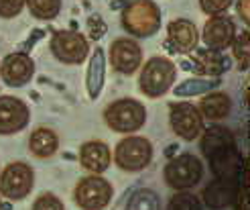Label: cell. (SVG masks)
I'll return each instance as SVG.
<instances>
[{"label":"cell","instance_id":"1f68e13d","mask_svg":"<svg viewBox=\"0 0 250 210\" xmlns=\"http://www.w3.org/2000/svg\"><path fill=\"white\" fill-rule=\"evenodd\" d=\"M238 15L240 19L248 24L250 23V15H248V0H238Z\"/></svg>","mask_w":250,"mask_h":210},{"label":"cell","instance_id":"ac0fdd59","mask_svg":"<svg viewBox=\"0 0 250 210\" xmlns=\"http://www.w3.org/2000/svg\"><path fill=\"white\" fill-rule=\"evenodd\" d=\"M57 147H59L57 135L51 129H47V127L35 129L31 133V137H29V151L35 157H39V159H47V157L55 155Z\"/></svg>","mask_w":250,"mask_h":210},{"label":"cell","instance_id":"cb8c5ba5","mask_svg":"<svg viewBox=\"0 0 250 210\" xmlns=\"http://www.w3.org/2000/svg\"><path fill=\"white\" fill-rule=\"evenodd\" d=\"M126 210H161L159 196L153 190H136L126 204Z\"/></svg>","mask_w":250,"mask_h":210},{"label":"cell","instance_id":"30bf717a","mask_svg":"<svg viewBox=\"0 0 250 210\" xmlns=\"http://www.w3.org/2000/svg\"><path fill=\"white\" fill-rule=\"evenodd\" d=\"M209 167L214 171L216 180H226V182H238L242 169H244V157L236 149V145H226L220 149L211 151L208 155Z\"/></svg>","mask_w":250,"mask_h":210},{"label":"cell","instance_id":"5b68a950","mask_svg":"<svg viewBox=\"0 0 250 210\" xmlns=\"http://www.w3.org/2000/svg\"><path fill=\"white\" fill-rule=\"evenodd\" d=\"M153 159V145L146 137L128 135L114 149V162L124 171H141Z\"/></svg>","mask_w":250,"mask_h":210},{"label":"cell","instance_id":"8fae6325","mask_svg":"<svg viewBox=\"0 0 250 210\" xmlns=\"http://www.w3.org/2000/svg\"><path fill=\"white\" fill-rule=\"evenodd\" d=\"M110 64L118 73L130 76L143 64V49L130 37H120L110 45Z\"/></svg>","mask_w":250,"mask_h":210},{"label":"cell","instance_id":"ffe728a7","mask_svg":"<svg viewBox=\"0 0 250 210\" xmlns=\"http://www.w3.org/2000/svg\"><path fill=\"white\" fill-rule=\"evenodd\" d=\"M104 68H106V59H104V51L102 49H96L92 53L90 59V68H87V94L90 98H98L100 92H102V86H104Z\"/></svg>","mask_w":250,"mask_h":210},{"label":"cell","instance_id":"2e32d148","mask_svg":"<svg viewBox=\"0 0 250 210\" xmlns=\"http://www.w3.org/2000/svg\"><path fill=\"white\" fill-rule=\"evenodd\" d=\"M80 163L92 174H104L112 163V151L102 141H87L80 147Z\"/></svg>","mask_w":250,"mask_h":210},{"label":"cell","instance_id":"d6a6232c","mask_svg":"<svg viewBox=\"0 0 250 210\" xmlns=\"http://www.w3.org/2000/svg\"><path fill=\"white\" fill-rule=\"evenodd\" d=\"M0 210H2V200H0Z\"/></svg>","mask_w":250,"mask_h":210},{"label":"cell","instance_id":"7c38bea8","mask_svg":"<svg viewBox=\"0 0 250 210\" xmlns=\"http://www.w3.org/2000/svg\"><path fill=\"white\" fill-rule=\"evenodd\" d=\"M35 73V61L27 53H10L0 66V78L10 88H22Z\"/></svg>","mask_w":250,"mask_h":210},{"label":"cell","instance_id":"7a4b0ae2","mask_svg":"<svg viewBox=\"0 0 250 210\" xmlns=\"http://www.w3.org/2000/svg\"><path fill=\"white\" fill-rule=\"evenodd\" d=\"M104 120L114 133L130 135L145 127L146 108L134 98H120V100H114L106 106Z\"/></svg>","mask_w":250,"mask_h":210},{"label":"cell","instance_id":"277c9868","mask_svg":"<svg viewBox=\"0 0 250 210\" xmlns=\"http://www.w3.org/2000/svg\"><path fill=\"white\" fill-rule=\"evenodd\" d=\"M165 182L167 186L173 188V190H191L193 186H197L199 180L204 176V165L202 162L191 155V153H183V155H177L173 157L171 162L165 165Z\"/></svg>","mask_w":250,"mask_h":210},{"label":"cell","instance_id":"484cf974","mask_svg":"<svg viewBox=\"0 0 250 210\" xmlns=\"http://www.w3.org/2000/svg\"><path fill=\"white\" fill-rule=\"evenodd\" d=\"M250 33L244 31L240 35H234V39L230 43V47L234 49V57L238 59V64H240V70H248V59H250Z\"/></svg>","mask_w":250,"mask_h":210},{"label":"cell","instance_id":"ba28073f","mask_svg":"<svg viewBox=\"0 0 250 210\" xmlns=\"http://www.w3.org/2000/svg\"><path fill=\"white\" fill-rule=\"evenodd\" d=\"M90 45L78 31H57L51 39V53L67 66H78L87 57Z\"/></svg>","mask_w":250,"mask_h":210},{"label":"cell","instance_id":"52a82bcc","mask_svg":"<svg viewBox=\"0 0 250 210\" xmlns=\"http://www.w3.org/2000/svg\"><path fill=\"white\" fill-rule=\"evenodd\" d=\"M112 186L110 182L100 178L98 174L82 178L73 192V200L82 210H104L112 200Z\"/></svg>","mask_w":250,"mask_h":210},{"label":"cell","instance_id":"4316f807","mask_svg":"<svg viewBox=\"0 0 250 210\" xmlns=\"http://www.w3.org/2000/svg\"><path fill=\"white\" fill-rule=\"evenodd\" d=\"M167 210H202V202H199V198L195 194L181 190L169 200Z\"/></svg>","mask_w":250,"mask_h":210},{"label":"cell","instance_id":"603a6c76","mask_svg":"<svg viewBox=\"0 0 250 210\" xmlns=\"http://www.w3.org/2000/svg\"><path fill=\"white\" fill-rule=\"evenodd\" d=\"M24 4L35 19L43 21H53L61 10V0H24Z\"/></svg>","mask_w":250,"mask_h":210},{"label":"cell","instance_id":"f546056e","mask_svg":"<svg viewBox=\"0 0 250 210\" xmlns=\"http://www.w3.org/2000/svg\"><path fill=\"white\" fill-rule=\"evenodd\" d=\"M24 0H0V19H15L21 15Z\"/></svg>","mask_w":250,"mask_h":210},{"label":"cell","instance_id":"8992f818","mask_svg":"<svg viewBox=\"0 0 250 210\" xmlns=\"http://www.w3.org/2000/svg\"><path fill=\"white\" fill-rule=\"evenodd\" d=\"M33 186H35V171L29 163L22 162L8 163L2 169V174H0V194L12 202L24 200L33 192Z\"/></svg>","mask_w":250,"mask_h":210},{"label":"cell","instance_id":"f1b7e54d","mask_svg":"<svg viewBox=\"0 0 250 210\" xmlns=\"http://www.w3.org/2000/svg\"><path fill=\"white\" fill-rule=\"evenodd\" d=\"M33 210H65V206H63V202L57 198V196L43 194V196H39V198L35 200Z\"/></svg>","mask_w":250,"mask_h":210},{"label":"cell","instance_id":"4fadbf2b","mask_svg":"<svg viewBox=\"0 0 250 210\" xmlns=\"http://www.w3.org/2000/svg\"><path fill=\"white\" fill-rule=\"evenodd\" d=\"M29 125V106L21 98L0 96V135H15Z\"/></svg>","mask_w":250,"mask_h":210},{"label":"cell","instance_id":"6da1fadb","mask_svg":"<svg viewBox=\"0 0 250 210\" xmlns=\"http://www.w3.org/2000/svg\"><path fill=\"white\" fill-rule=\"evenodd\" d=\"M122 27L139 39L153 37L161 29V10L153 0H128L122 8Z\"/></svg>","mask_w":250,"mask_h":210},{"label":"cell","instance_id":"44dd1931","mask_svg":"<svg viewBox=\"0 0 250 210\" xmlns=\"http://www.w3.org/2000/svg\"><path fill=\"white\" fill-rule=\"evenodd\" d=\"M202 137V147L204 155L208 157L211 151L220 149V147H226V145H236L234 143V135L226 129V127H209V129H204V133L199 135Z\"/></svg>","mask_w":250,"mask_h":210},{"label":"cell","instance_id":"83f0119b","mask_svg":"<svg viewBox=\"0 0 250 210\" xmlns=\"http://www.w3.org/2000/svg\"><path fill=\"white\" fill-rule=\"evenodd\" d=\"M232 4H234V0H199V6H202V10L209 17L224 15Z\"/></svg>","mask_w":250,"mask_h":210},{"label":"cell","instance_id":"d4e9b609","mask_svg":"<svg viewBox=\"0 0 250 210\" xmlns=\"http://www.w3.org/2000/svg\"><path fill=\"white\" fill-rule=\"evenodd\" d=\"M220 82L218 80H185L179 86H175V94L177 96H197V94H208L216 88Z\"/></svg>","mask_w":250,"mask_h":210},{"label":"cell","instance_id":"5bb4252c","mask_svg":"<svg viewBox=\"0 0 250 210\" xmlns=\"http://www.w3.org/2000/svg\"><path fill=\"white\" fill-rule=\"evenodd\" d=\"M204 43L208 45V49H214V51H224L228 49L234 35H236V24L230 17H224V15H216L211 17L206 27H204Z\"/></svg>","mask_w":250,"mask_h":210},{"label":"cell","instance_id":"3957f363","mask_svg":"<svg viewBox=\"0 0 250 210\" xmlns=\"http://www.w3.org/2000/svg\"><path fill=\"white\" fill-rule=\"evenodd\" d=\"M177 78L173 61L167 57H151L141 70L139 88L146 98H161L165 96Z\"/></svg>","mask_w":250,"mask_h":210},{"label":"cell","instance_id":"9c48e42d","mask_svg":"<svg viewBox=\"0 0 250 210\" xmlns=\"http://www.w3.org/2000/svg\"><path fill=\"white\" fill-rule=\"evenodd\" d=\"M169 122H171L173 133L185 141H193L204 133V117L197 110V106L189 102L171 104Z\"/></svg>","mask_w":250,"mask_h":210},{"label":"cell","instance_id":"9a60e30c","mask_svg":"<svg viewBox=\"0 0 250 210\" xmlns=\"http://www.w3.org/2000/svg\"><path fill=\"white\" fill-rule=\"evenodd\" d=\"M199 31L195 23L187 19H175L167 27V45L175 53H189L197 47Z\"/></svg>","mask_w":250,"mask_h":210},{"label":"cell","instance_id":"4dcf8cb0","mask_svg":"<svg viewBox=\"0 0 250 210\" xmlns=\"http://www.w3.org/2000/svg\"><path fill=\"white\" fill-rule=\"evenodd\" d=\"M104 33H106V24L102 23V19L92 17L90 19V35L94 37V39H100V37H104Z\"/></svg>","mask_w":250,"mask_h":210},{"label":"cell","instance_id":"7402d4cb","mask_svg":"<svg viewBox=\"0 0 250 210\" xmlns=\"http://www.w3.org/2000/svg\"><path fill=\"white\" fill-rule=\"evenodd\" d=\"M193 61L199 66V71H206L208 76H218L226 70V66H230V61H226L222 57L220 51H214V49H202V51L193 53Z\"/></svg>","mask_w":250,"mask_h":210},{"label":"cell","instance_id":"e0dca14e","mask_svg":"<svg viewBox=\"0 0 250 210\" xmlns=\"http://www.w3.org/2000/svg\"><path fill=\"white\" fill-rule=\"evenodd\" d=\"M240 192L238 182H226V180H216L204 190V202L211 210H222L228 208L232 202H236Z\"/></svg>","mask_w":250,"mask_h":210},{"label":"cell","instance_id":"d6986e66","mask_svg":"<svg viewBox=\"0 0 250 210\" xmlns=\"http://www.w3.org/2000/svg\"><path fill=\"white\" fill-rule=\"evenodd\" d=\"M197 110L202 113L204 118L222 120V118H226L230 115L232 100H230V96L224 94V92H208Z\"/></svg>","mask_w":250,"mask_h":210}]
</instances>
